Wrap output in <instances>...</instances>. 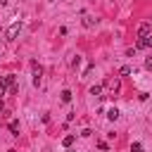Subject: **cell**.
<instances>
[{
  "instance_id": "obj_1",
  "label": "cell",
  "mask_w": 152,
  "mask_h": 152,
  "mask_svg": "<svg viewBox=\"0 0 152 152\" xmlns=\"http://www.w3.org/2000/svg\"><path fill=\"white\" fill-rule=\"evenodd\" d=\"M19 31H21V21H14L10 28H7V33H5V38L7 40H17V36H19Z\"/></svg>"
},
{
  "instance_id": "obj_2",
  "label": "cell",
  "mask_w": 152,
  "mask_h": 152,
  "mask_svg": "<svg viewBox=\"0 0 152 152\" xmlns=\"http://www.w3.org/2000/svg\"><path fill=\"white\" fill-rule=\"evenodd\" d=\"M31 69H33V86L38 88L43 83V69L38 66V62H31Z\"/></svg>"
},
{
  "instance_id": "obj_3",
  "label": "cell",
  "mask_w": 152,
  "mask_h": 152,
  "mask_svg": "<svg viewBox=\"0 0 152 152\" xmlns=\"http://www.w3.org/2000/svg\"><path fill=\"white\" fill-rule=\"evenodd\" d=\"M104 86H107V88L112 90V97H114V95H116V93L121 90V81H119L116 76H114V78H107V81H104Z\"/></svg>"
},
{
  "instance_id": "obj_4",
  "label": "cell",
  "mask_w": 152,
  "mask_h": 152,
  "mask_svg": "<svg viewBox=\"0 0 152 152\" xmlns=\"http://www.w3.org/2000/svg\"><path fill=\"white\" fill-rule=\"evenodd\" d=\"M142 48H152V33L138 40V45H135V50H142Z\"/></svg>"
},
{
  "instance_id": "obj_5",
  "label": "cell",
  "mask_w": 152,
  "mask_h": 152,
  "mask_svg": "<svg viewBox=\"0 0 152 152\" xmlns=\"http://www.w3.org/2000/svg\"><path fill=\"white\" fill-rule=\"evenodd\" d=\"M150 31H152V26H150V24H140V26H138V38L150 36Z\"/></svg>"
},
{
  "instance_id": "obj_6",
  "label": "cell",
  "mask_w": 152,
  "mask_h": 152,
  "mask_svg": "<svg viewBox=\"0 0 152 152\" xmlns=\"http://www.w3.org/2000/svg\"><path fill=\"white\" fill-rule=\"evenodd\" d=\"M107 119H109V121H116V119H119V109H116V107H109V109H107Z\"/></svg>"
},
{
  "instance_id": "obj_7",
  "label": "cell",
  "mask_w": 152,
  "mask_h": 152,
  "mask_svg": "<svg viewBox=\"0 0 152 152\" xmlns=\"http://www.w3.org/2000/svg\"><path fill=\"white\" fill-rule=\"evenodd\" d=\"M74 142H76V138H74V135H64V138H62V147H66V150H69Z\"/></svg>"
},
{
  "instance_id": "obj_8",
  "label": "cell",
  "mask_w": 152,
  "mask_h": 152,
  "mask_svg": "<svg viewBox=\"0 0 152 152\" xmlns=\"http://www.w3.org/2000/svg\"><path fill=\"white\" fill-rule=\"evenodd\" d=\"M83 26H86V28H93V26H95V19H93L90 14H86V17H83Z\"/></svg>"
},
{
  "instance_id": "obj_9",
  "label": "cell",
  "mask_w": 152,
  "mask_h": 152,
  "mask_svg": "<svg viewBox=\"0 0 152 152\" xmlns=\"http://www.w3.org/2000/svg\"><path fill=\"white\" fill-rule=\"evenodd\" d=\"M10 131H12V135H19V121H17V119L10 121Z\"/></svg>"
},
{
  "instance_id": "obj_10",
  "label": "cell",
  "mask_w": 152,
  "mask_h": 152,
  "mask_svg": "<svg viewBox=\"0 0 152 152\" xmlns=\"http://www.w3.org/2000/svg\"><path fill=\"white\" fill-rule=\"evenodd\" d=\"M90 95H95V97H102V86H93V88H90Z\"/></svg>"
},
{
  "instance_id": "obj_11",
  "label": "cell",
  "mask_w": 152,
  "mask_h": 152,
  "mask_svg": "<svg viewBox=\"0 0 152 152\" xmlns=\"http://www.w3.org/2000/svg\"><path fill=\"white\" fill-rule=\"evenodd\" d=\"M62 102H71V90H62Z\"/></svg>"
},
{
  "instance_id": "obj_12",
  "label": "cell",
  "mask_w": 152,
  "mask_h": 152,
  "mask_svg": "<svg viewBox=\"0 0 152 152\" xmlns=\"http://www.w3.org/2000/svg\"><path fill=\"white\" fill-rule=\"evenodd\" d=\"M131 152H145V150H142L140 142H133V145H131Z\"/></svg>"
},
{
  "instance_id": "obj_13",
  "label": "cell",
  "mask_w": 152,
  "mask_h": 152,
  "mask_svg": "<svg viewBox=\"0 0 152 152\" xmlns=\"http://www.w3.org/2000/svg\"><path fill=\"white\" fill-rule=\"evenodd\" d=\"M78 64H81V57H78V55H76V57H74V59H71V66H74V69H76V66H78Z\"/></svg>"
},
{
  "instance_id": "obj_14",
  "label": "cell",
  "mask_w": 152,
  "mask_h": 152,
  "mask_svg": "<svg viewBox=\"0 0 152 152\" xmlns=\"http://www.w3.org/2000/svg\"><path fill=\"white\" fill-rule=\"evenodd\" d=\"M97 147H100V150H104V152H107V150H109V145H107V142H104V140H100V142H97Z\"/></svg>"
},
{
  "instance_id": "obj_15",
  "label": "cell",
  "mask_w": 152,
  "mask_h": 152,
  "mask_svg": "<svg viewBox=\"0 0 152 152\" xmlns=\"http://www.w3.org/2000/svg\"><path fill=\"white\" fill-rule=\"evenodd\" d=\"M131 71H133V66H121V74H124V76H126V74H131Z\"/></svg>"
},
{
  "instance_id": "obj_16",
  "label": "cell",
  "mask_w": 152,
  "mask_h": 152,
  "mask_svg": "<svg viewBox=\"0 0 152 152\" xmlns=\"http://www.w3.org/2000/svg\"><path fill=\"white\" fill-rule=\"evenodd\" d=\"M145 69H150V71H152V57H147V59H145Z\"/></svg>"
},
{
  "instance_id": "obj_17",
  "label": "cell",
  "mask_w": 152,
  "mask_h": 152,
  "mask_svg": "<svg viewBox=\"0 0 152 152\" xmlns=\"http://www.w3.org/2000/svg\"><path fill=\"white\" fill-rule=\"evenodd\" d=\"M2 112H5V104H2V100H0V114H2Z\"/></svg>"
},
{
  "instance_id": "obj_18",
  "label": "cell",
  "mask_w": 152,
  "mask_h": 152,
  "mask_svg": "<svg viewBox=\"0 0 152 152\" xmlns=\"http://www.w3.org/2000/svg\"><path fill=\"white\" fill-rule=\"evenodd\" d=\"M7 152H14V150H7Z\"/></svg>"
},
{
  "instance_id": "obj_19",
  "label": "cell",
  "mask_w": 152,
  "mask_h": 152,
  "mask_svg": "<svg viewBox=\"0 0 152 152\" xmlns=\"http://www.w3.org/2000/svg\"><path fill=\"white\" fill-rule=\"evenodd\" d=\"M150 26H152V19H150Z\"/></svg>"
},
{
  "instance_id": "obj_20",
  "label": "cell",
  "mask_w": 152,
  "mask_h": 152,
  "mask_svg": "<svg viewBox=\"0 0 152 152\" xmlns=\"http://www.w3.org/2000/svg\"><path fill=\"white\" fill-rule=\"evenodd\" d=\"M0 2H5V0H0Z\"/></svg>"
}]
</instances>
